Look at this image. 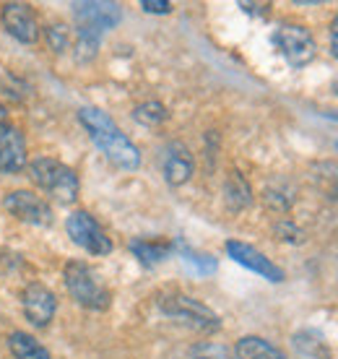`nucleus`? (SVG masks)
I'll return each mask as SVG.
<instances>
[{
  "mask_svg": "<svg viewBox=\"0 0 338 359\" xmlns=\"http://www.w3.org/2000/svg\"><path fill=\"white\" fill-rule=\"evenodd\" d=\"M81 126L89 130V138L94 141L99 151L107 156L109 162L120 170H135L141 164V151L128 135L115 126V120L97 107H81L79 109Z\"/></svg>",
  "mask_w": 338,
  "mask_h": 359,
  "instance_id": "1",
  "label": "nucleus"
},
{
  "mask_svg": "<svg viewBox=\"0 0 338 359\" xmlns=\"http://www.w3.org/2000/svg\"><path fill=\"white\" fill-rule=\"evenodd\" d=\"M62 278H65V289H68V294L79 302L81 307H86V310H107L109 307V289L99 281L97 271L86 266V263L81 261H71L62 271Z\"/></svg>",
  "mask_w": 338,
  "mask_h": 359,
  "instance_id": "2",
  "label": "nucleus"
},
{
  "mask_svg": "<svg viewBox=\"0 0 338 359\" xmlns=\"http://www.w3.org/2000/svg\"><path fill=\"white\" fill-rule=\"evenodd\" d=\"M29 172L36 185L50 193L58 203H73L79 198V175L58 159H36Z\"/></svg>",
  "mask_w": 338,
  "mask_h": 359,
  "instance_id": "3",
  "label": "nucleus"
},
{
  "mask_svg": "<svg viewBox=\"0 0 338 359\" xmlns=\"http://www.w3.org/2000/svg\"><path fill=\"white\" fill-rule=\"evenodd\" d=\"M159 307L164 315L177 318V320L187 323L190 328H196V331L214 333L222 328V318H219L211 307H205L203 302H198V299H193V297H187V294L161 297Z\"/></svg>",
  "mask_w": 338,
  "mask_h": 359,
  "instance_id": "4",
  "label": "nucleus"
},
{
  "mask_svg": "<svg viewBox=\"0 0 338 359\" xmlns=\"http://www.w3.org/2000/svg\"><path fill=\"white\" fill-rule=\"evenodd\" d=\"M273 45H276V50L284 55V60L292 68L310 65L315 60V50H318L312 34L299 24H281L273 32Z\"/></svg>",
  "mask_w": 338,
  "mask_h": 359,
  "instance_id": "5",
  "label": "nucleus"
},
{
  "mask_svg": "<svg viewBox=\"0 0 338 359\" xmlns=\"http://www.w3.org/2000/svg\"><path fill=\"white\" fill-rule=\"evenodd\" d=\"M65 229H68V237H71L73 243L79 245V248H83L86 252H91V255H107L112 250L107 232L86 211H73L68 216V222H65Z\"/></svg>",
  "mask_w": 338,
  "mask_h": 359,
  "instance_id": "6",
  "label": "nucleus"
},
{
  "mask_svg": "<svg viewBox=\"0 0 338 359\" xmlns=\"http://www.w3.org/2000/svg\"><path fill=\"white\" fill-rule=\"evenodd\" d=\"M3 206L8 208L11 214L34 226H50L53 224V208L47 206L39 196H34L32 190H13L3 198Z\"/></svg>",
  "mask_w": 338,
  "mask_h": 359,
  "instance_id": "7",
  "label": "nucleus"
},
{
  "mask_svg": "<svg viewBox=\"0 0 338 359\" xmlns=\"http://www.w3.org/2000/svg\"><path fill=\"white\" fill-rule=\"evenodd\" d=\"M73 16L79 21V27L94 29L99 34H104L107 29L117 27L123 11L117 3H107V0H89V3H76L73 6Z\"/></svg>",
  "mask_w": 338,
  "mask_h": 359,
  "instance_id": "8",
  "label": "nucleus"
},
{
  "mask_svg": "<svg viewBox=\"0 0 338 359\" xmlns=\"http://www.w3.org/2000/svg\"><path fill=\"white\" fill-rule=\"evenodd\" d=\"M21 307H24V315L27 320L34 328H47L50 320L55 318V310H58V297L45 287V284H29L21 294Z\"/></svg>",
  "mask_w": 338,
  "mask_h": 359,
  "instance_id": "9",
  "label": "nucleus"
},
{
  "mask_svg": "<svg viewBox=\"0 0 338 359\" xmlns=\"http://www.w3.org/2000/svg\"><path fill=\"white\" fill-rule=\"evenodd\" d=\"M227 252H229V258L234 263H240V266L250 269L252 273H258V276L268 278V281H273V284H281L286 278L284 271L278 269L271 258H266L260 250H255L252 245L240 243V240H229V243H227Z\"/></svg>",
  "mask_w": 338,
  "mask_h": 359,
  "instance_id": "10",
  "label": "nucleus"
},
{
  "mask_svg": "<svg viewBox=\"0 0 338 359\" xmlns=\"http://www.w3.org/2000/svg\"><path fill=\"white\" fill-rule=\"evenodd\" d=\"M0 21L11 36H16L24 45H34L39 39V27H36L34 11L27 3H6L0 8Z\"/></svg>",
  "mask_w": 338,
  "mask_h": 359,
  "instance_id": "11",
  "label": "nucleus"
},
{
  "mask_svg": "<svg viewBox=\"0 0 338 359\" xmlns=\"http://www.w3.org/2000/svg\"><path fill=\"white\" fill-rule=\"evenodd\" d=\"M27 167V141L24 133L11 123H0V172H21Z\"/></svg>",
  "mask_w": 338,
  "mask_h": 359,
  "instance_id": "12",
  "label": "nucleus"
},
{
  "mask_svg": "<svg viewBox=\"0 0 338 359\" xmlns=\"http://www.w3.org/2000/svg\"><path fill=\"white\" fill-rule=\"evenodd\" d=\"M196 162H193V154L187 151L182 144H169L167 154H164V177L169 185H185L187 180L193 177Z\"/></svg>",
  "mask_w": 338,
  "mask_h": 359,
  "instance_id": "13",
  "label": "nucleus"
},
{
  "mask_svg": "<svg viewBox=\"0 0 338 359\" xmlns=\"http://www.w3.org/2000/svg\"><path fill=\"white\" fill-rule=\"evenodd\" d=\"M234 354L237 359H286L284 351L260 336H242L234 346Z\"/></svg>",
  "mask_w": 338,
  "mask_h": 359,
  "instance_id": "14",
  "label": "nucleus"
},
{
  "mask_svg": "<svg viewBox=\"0 0 338 359\" xmlns=\"http://www.w3.org/2000/svg\"><path fill=\"white\" fill-rule=\"evenodd\" d=\"M8 349L16 359H50V351L24 331H13L8 336Z\"/></svg>",
  "mask_w": 338,
  "mask_h": 359,
  "instance_id": "15",
  "label": "nucleus"
},
{
  "mask_svg": "<svg viewBox=\"0 0 338 359\" xmlns=\"http://www.w3.org/2000/svg\"><path fill=\"white\" fill-rule=\"evenodd\" d=\"M292 346L302 359H333L330 357V349L325 346V341H323L318 333H312V331L294 333Z\"/></svg>",
  "mask_w": 338,
  "mask_h": 359,
  "instance_id": "16",
  "label": "nucleus"
},
{
  "mask_svg": "<svg viewBox=\"0 0 338 359\" xmlns=\"http://www.w3.org/2000/svg\"><path fill=\"white\" fill-rule=\"evenodd\" d=\"M224 193H227V203H229L231 211H242V208H248L250 201H252V193H250L248 180L242 177L240 172H231L229 177H227Z\"/></svg>",
  "mask_w": 338,
  "mask_h": 359,
  "instance_id": "17",
  "label": "nucleus"
},
{
  "mask_svg": "<svg viewBox=\"0 0 338 359\" xmlns=\"http://www.w3.org/2000/svg\"><path fill=\"white\" fill-rule=\"evenodd\" d=\"M130 250L135 252V258L143 263V266H156L164 258H169V252L175 250L172 243H151V240H135L130 243Z\"/></svg>",
  "mask_w": 338,
  "mask_h": 359,
  "instance_id": "18",
  "label": "nucleus"
},
{
  "mask_svg": "<svg viewBox=\"0 0 338 359\" xmlns=\"http://www.w3.org/2000/svg\"><path fill=\"white\" fill-rule=\"evenodd\" d=\"M99 42H102V34H99V32L79 27V32H76V57H79V60H91L99 50Z\"/></svg>",
  "mask_w": 338,
  "mask_h": 359,
  "instance_id": "19",
  "label": "nucleus"
},
{
  "mask_svg": "<svg viewBox=\"0 0 338 359\" xmlns=\"http://www.w3.org/2000/svg\"><path fill=\"white\" fill-rule=\"evenodd\" d=\"M167 107L161 104V102H143V104H138V107L133 109V117L141 123V126H161L164 120H167Z\"/></svg>",
  "mask_w": 338,
  "mask_h": 359,
  "instance_id": "20",
  "label": "nucleus"
},
{
  "mask_svg": "<svg viewBox=\"0 0 338 359\" xmlns=\"http://www.w3.org/2000/svg\"><path fill=\"white\" fill-rule=\"evenodd\" d=\"M180 250H182V258H185L190 266H196L201 273H214L216 271V261L211 258V255L196 252V250H190V248H180Z\"/></svg>",
  "mask_w": 338,
  "mask_h": 359,
  "instance_id": "21",
  "label": "nucleus"
},
{
  "mask_svg": "<svg viewBox=\"0 0 338 359\" xmlns=\"http://www.w3.org/2000/svg\"><path fill=\"white\" fill-rule=\"evenodd\" d=\"M68 39H71V34H68V29L62 27V24L47 27V42H50V47H53L55 53H62L68 47Z\"/></svg>",
  "mask_w": 338,
  "mask_h": 359,
  "instance_id": "22",
  "label": "nucleus"
},
{
  "mask_svg": "<svg viewBox=\"0 0 338 359\" xmlns=\"http://www.w3.org/2000/svg\"><path fill=\"white\" fill-rule=\"evenodd\" d=\"M141 8L146 13H169L172 3H167V0H141Z\"/></svg>",
  "mask_w": 338,
  "mask_h": 359,
  "instance_id": "23",
  "label": "nucleus"
},
{
  "mask_svg": "<svg viewBox=\"0 0 338 359\" xmlns=\"http://www.w3.org/2000/svg\"><path fill=\"white\" fill-rule=\"evenodd\" d=\"M330 53H333V57H338V16L330 24Z\"/></svg>",
  "mask_w": 338,
  "mask_h": 359,
  "instance_id": "24",
  "label": "nucleus"
},
{
  "mask_svg": "<svg viewBox=\"0 0 338 359\" xmlns=\"http://www.w3.org/2000/svg\"><path fill=\"white\" fill-rule=\"evenodd\" d=\"M6 115H8V109H6V104H3V102H0V123H3V120H6Z\"/></svg>",
  "mask_w": 338,
  "mask_h": 359,
  "instance_id": "25",
  "label": "nucleus"
}]
</instances>
